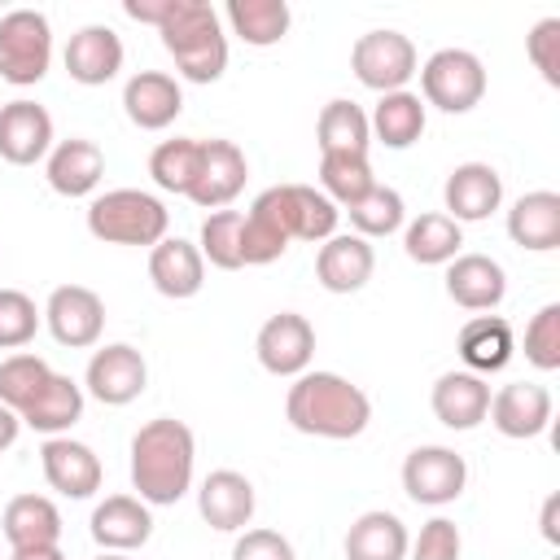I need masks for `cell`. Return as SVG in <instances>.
Masks as SVG:
<instances>
[{
	"label": "cell",
	"instance_id": "cell-33",
	"mask_svg": "<svg viewBox=\"0 0 560 560\" xmlns=\"http://www.w3.org/2000/svg\"><path fill=\"white\" fill-rule=\"evenodd\" d=\"M459 245H464V228L442 210H424L411 223H402V249L420 267H446L451 258H459Z\"/></svg>",
	"mask_w": 560,
	"mask_h": 560
},
{
	"label": "cell",
	"instance_id": "cell-25",
	"mask_svg": "<svg viewBox=\"0 0 560 560\" xmlns=\"http://www.w3.org/2000/svg\"><path fill=\"white\" fill-rule=\"evenodd\" d=\"M149 280L162 298L171 302H188L201 293L206 284V258L197 249V241H184V236H162L153 249H149Z\"/></svg>",
	"mask_w": 560,
	"mask_h": 560
},
{
	"label": "cell",
	"instance_id": "cell-29",
	"mask_svg": "<svg viewBox=\"0 0 560 560\" xmlns=\"http://www.w3.org/2000/svg\"><path fill=\"white\" fill-rule=\"evenodd\" d=\"M459 359H464V372L472 376H490V372H503L512 363V324L503 315H472L464 328H459Z\"/></svg>",
	"mask_w": 560,
	"mask_h": 560
},
{
	"label": "cell",
	"instance_id": "cell-43",
	"mask_svg": "<svg viewBox=\"0 0 560 560\" xmlns=\"http://www.w3.org/2000/svg\"><path fill=\"white\" fill-rule=\"evenodd\" d=\"M525 359L538 372H556L560 368V302H547L529 315L525 324Z\"/></svg>",
	"mask_w": 560,
	"mask_h": 560
},
{
	"label": "cell",
	"instance_id": "cell-50",
	"mask_svg": "<svg viewBox=\"0 0 560 560\" xmlns=\"http://www.w3.org/2000/svg\"><path fill=\"white\" fill-rule=\"evenodd\" d=\"M9 560H66V551H61V542L57 547H18V551H9Z\"/></svg>",
	"mask_w": 560,
	"mask_h": 560
},
{
	"label": "cell",
	"instance_id": "cell-37",
	"mask_svg": "<svg viewBox=\"0 0 560 560\" xmlns=\"http://www.w3.org/2000/svg\"><path fill=\"white\" fill-rule=\"evenodd\" d=\"M197 162H201V140L175 136V140H162L149 153V175H153V184L162 192L188 197L192 192V179H197Z\"/></svg>",
	"mask_w": 560,
	"mask_h": 560
},
{
	"label": "cell",
	"instance_id": "cell-5",
	"mask_svg": "<svg viewBox=\"0 0 560 560\" xmlns=\"http://www.w3.org/2000/svg\"><path fill=\"white\" fill-rule=\"evenodd\" d=\"M420 101L442 114H468L486 96V66L468 48H438L420 70Z\"/></svg>",
	"mask_w": 560,
	"mask_h": 560
},
{
	"label": "cell",
	"instance_id": "cell-35",
	"mask_svg": "<svg viewBox=\"0 0 560 560\" xmlns=\"http://www.w3.org/2000/svg\"><path fill=\"white\" fill-rule=\"evenodd\" d=\"M315 140H319V153H368L372 127H368L363 105H354V101H346V96H332V101L319 109Z\"/></svg>",
	"mask_w": 560,
	"mask_h": 560
},
{
	"label": "cell",
	"instance_id": "cell-32",
	"mask_svg": "<svg viewBox=\"0 0 560 560\" xmlns=\"http://www.w3.org/2000/svg\"><path fill=\"white\" fill-rule=\"evenodd\" d=\"M429 105L416 96V92H385L381 101H376V109L368 114V127H372V140H381L385 149H411L420 136H424V122H429V114H424Z\"/></svg>",
	"mask_w": 560,
	"mask_h": 560
},
{
	"label": "cell",
	"instance_id": "cell-8",
	"mask_svg": "<svg viewBox=\"0 0 560 560\" xmlns=\"http://www.w3.org/2000/svg\"><path fill=\"white\" fill-rule=\"evenodd\" d=\"M149 385V363L131 341H109L92 350L88 372H83V394H92L105 407H127L144 394Z\"/></svg>",
	"mask_w": 560,
	"mask_h": 560
},
{
	"label": "cell",
	"instance_id": "cell-9",
	"mask_svg": "<svg viewBox=\"0 0 560 560\" xmlns=\"http://www.w3.org/2000/svg\"><path fill=\"white\" fill-rule=\"evenodd\" d=\"M464 486H468V464L451 446H416L402 459V490L411 503L446 508L464 494Z\"/></svg>",
	"mask_w": 560,
	"mask_h": 560
},
{
	"label": "cell",
	"instance_id": "cell-1",
	"mask_svg": "<svg viewBox=\"0 0 560 560\" xmlns=\"http://www.w3.org/2000/svg\"><path fill=\"white\" fill-rule=\"evenodd\" d=\"M197 472V438L184 420L158 416L131 438V486L149 508H171L192 490Z\"/></svg>",
	"mask_w": 560,
	"mask_h": 560
},
{
	"label": "cell",
	"instance_id": "cell-20",
	"mask_svg": "<svg viewBox=\"0 0 560 560\" xmlns=\"http://www.w3.org/2000/svg\"><path fill=\"white\" fill-rule=\"evenodd\" d=\"M446 298L459 311L486 315L508 298V271L490 254H459L446 262Z\"/></svg>",
	"mask_w": 560,
	"mask_h": 560
},
{
	"label": "cell",
	"instance_id": "cell-24",
	"mask_svg": "<svg viewBox=\"0 0 560 560\" xmlns=\"http://www.w3.org/2000/svg\"><path fill=\"white\" fill-rule=\"evenodd\" d=\"M372 271H376V249L354 232L328 236L315 254V280L328 293H359L372 280Z\"/></svg>",
	"mask_w": 560,
	"mask_h": 560
},
{
	"label": "cell",
	"instance_id": "cell-22",
	"mask_svg": "<svg viewBox=\"0 0 560 560\" xmlns=\"http://www.w3.org/2000/svg\"><path fill=\"white\" fill-rule=\"evenodd\" d=\"M88 529H92V542L101 551L127 556V551H136V547H144L153 538V512L136 494H109V499H101L92 508Z\"/></svg>",
	"mask_w": 560,
	"mask_h": 560
},
{
	"label": "cell",
	"instance_id": "cell-6",
	"mask_svg": "<svg viewBox=\"0 0 560 560\" xmlns=\"http://www.w3.org/2000/svg\"><path fill=\"white\" fill-rule=\"evenodd\" d=\"M52 66V26L39 9H9L0 18V79L35 88Z\"/></svg>",
	"mask_w": 560,
	"mask_h": 560
},
{
	"label": "cell",
	"instance_id": "cell-11",
	"mask_svg": "<svg viewBox=\"0 0 560 560\" xmlns=\"http://www.w3.org/2000/svg\"><path fill=\"white\" fill-rule=\"evenodd\" d=\"M289 241H293L289 188L276 184V188L258 192L241 219V258H245V267H267L289 249Z\"/></svg>",
	"mask_w": 560,
	"mask_h": 560
},
{
	"label": "cell",
	"instance_id": "cell-34",
	"mask_svg": "<svg viewBox=\"0 0 560 560\" xmlns=\"http://www.w3.org/2000/svg\"><path fill=\"white\" fill-rule=\"evenodd\" d=\"M223 18H228L232 35L249 48H271L293 26V9L284 0H228Z\"/></svg>",
	"mask_w": 560,
	"mask_h": 560
},
{
	"label": "cell",
	"instance_id": "cell-40",
	"mask_svg": "<svg viewBox=\"0 0 560 560\" xmlns=\"http://www.w3.org/2000/svg\"><path fill=\"white\" fill-rule=\"evenodd\" d=\"M48 381H52L48 359H39V354H31V350H18V354H9V359L0 363V402L22 416V411L39 398V389H44Z\"/></svg>",
	"mask_w": 560,
	"mask_h": 560
},
{
	"label": "cell",
	"instance_id": "cell-46",
	"mask_svg": "<svg viewBox=\"0 0 560 560\" xmlns=\"http://www.w3.org/2000/svg\"><path fill=\"white\" fill-rule=\"evenodd\" d=\"M232 560H298V556L280 529H241V538L232 542Z\"/></svg>",
	"mask_w": 560,
	"mask_h": 560
},
{
	"label": "cell",
	"instance_id": "cell-23",
	"mask_svg": "<svg viewBox=\"0 0 560 560\" xmlns=\"http://www.w3.org/2000/svg\"><path fill=\"white\" fill-rule=\"evenodd\" d=\"M44 179L57 197H92L96 184L105 179V153L96 140L88 136H70V140H57L52 153L44 158Z\"/></svg>",
	"mask_w": 560,
	"mask_h": 560
},
{
	"label": "cell",
	"instance_id": "cell-41",
	"mask_svg": "<svg viewBox=\"0 0 560 560\" xmlns=\"http://www.w3.org/2000/svg\"><path fill=\"white\" fill-rule=\"evenodd\" d=\"M241 210H210L201 219V236H197V249L210 267L219 271H241L245 258H241Z\"/></svg>",
	"mask_w": 560,
	"mask_h": 560
},
{
	"label": "cell",
	"instance_id": "cell-49",
	"mask_svg": "<svg viewBox=\"0 0 560 560\" xmlns=\"http://www.w3.org/2000/svg\"><path fill=\"white\" fill-rule=\"evenodd\" d=\"M556 512H560V494H547V503H542V538H547V542H560Z\"/></svg>",
	"mask_w": 560,
	"mask_h": 560
},
{
	"label": "cell",
	"instance_id": "cell-31",
	"mask_svg": "<svg viewBox=\"0 0 560 560\" xmlns=\"http://www.w3.org/2000/svg\"><path fill=\"white\" fill-rule=\"evenodd\" d=\"M26 429L44 433V438H61L83 420V385L70 381L66 372H52V381L39 389V398L18 416Z\"/></svg>",
	"mask_w": 560,
	"mask_h": 560
},
{
	"label": "cell",
	"instance_id": "cell-4",
	"mask_svg": "<svg viewBox=\"0 0 560 560\" xmlns=\"http://www.w3.org/2000/svg\"><path fill=\"white\" fill-rule=\"evenodd\" d=\"M171 228L166 206L144 188H109L88 201V232L105 245H158Z\"/></svg>",
	"mask_w": 560,
	"mask_h": 560
},
{
	"label": "cell",
	"instance_id": "cell-7",
	"mask_svg": "<svg viewBox=\"0 0 560 560\" xmlns=\"http://www.w3.org/2000/svg\"><path fill=\"white\" fill-rule=\"evenodd\" d=\"M350 70H354V79L363 88L385 96V92H402L411 83V74L420 70V52H416V44L402 31L385 26V31H368V35L354 39Z\"/></svg>",
	"mask_w": 560,
	"mask_h": 560
},
{
	"label": "cell",
	"instance_id": "cell-48",
	"mask_svg": "<svg viewBox=\"0 0 560 560\" xmlns=\"http://www.w3.org/2000/svg\"><path fill=\"white\" fill-rule=\"evenodd\" d=\"M18 433H22V420H18V411H9L4 402H0V455L18 442Z\"/></svg>",
	"mask_w": 560,
	"mask_h": 560
},
{
	"label": "cell",
	"instance_id": "cell-15",
	"mask_svg": "<svg viewBox=\"0 0 560 560\" xmlns=\"http://www.w3.org/2000/svg\"><path fill=\"white\" fill-rule=\"evenodd\" d=\"M249 179V162L232 140H201V162L188 201L201 210H228Z\"/></svg>",
	"mask_w": 560,
	"mask_h": 560
},
{
	"label": "cell",
	"instance_id": "cell-16",
	"mask_svg": "<svg viewBox=\"0 0 560 560\" xmlns=\"http://www.w3.org/2000/svg\"><path fill=\"white\" fill-rule=\"evenodd\" d=\"M442 214L464 223H481L503 206V175L490 162H459L451 166L446 184H442Z\"/></svg>",
	"mask_w": 560,
	"mask_h": 560
},
{
	"label": "cell",
	"instance_id": "cell-44",
	"mask_svg": "<svg viewBox=\"0 0 560 560\" xmlns=\"http://www.w3.org/2000/svg\"><path fill=\"white\" fill-rule=\"evenodd\" d=\"M525 57L542 74L547 88H560V18H542L525 35Z\"/></svg>",
	"mask_w": 560,
	"mask_h": 560
},
{
	"label": "cell",
	"instance_id": "cell-45",
	"mask_svg": "<svg viewBox=\"0 0 560 560\" xmlns=\"http://www.w3.org/2000/svg\"><path fill=\"white\" fill-rule=\"evenodd\" d=\"M459 551H464L459 525L446 521V516H433V521H424L420 534L411 538L407 560H459Z\"/></svg>",
	"mask_w": 560,
	"mask_h": 560
},
{
	"label": "cell",
	"instance_id": "cell-38",
	"mask_svg": "<svg viewBox=\"0 0 560 560\" xmlns=\"http://www.w3.org/2000/svg\"><path fill=\"white\" fill-rule=\"evenodd\" d=\"M289 188V219H293V241H311L324 245L328 236H337L341 210L311 184H284Z\"/></svg>",
	"mask_w": 560,
	"mask_h": 560
},
{
	"label": "cell",
	"instance_id": "cell-10",
	"mask_svg": "<svg viewBox=\"0 0 560 560\" xmlns=\"http://www.w3.org/2000/svg\"><path fill=\"white\" fill-rule=\"evenodd\" d=\"M44 324L57 346L66 350H88L105 332V302L88 284H57L44 302Z\"/></svg>",
	"mask_w": 560,
	"mask_h": 560
},
{
	"label": "cell",
	"instance_id": "cell-17",
	"mask_svg": "<svg viewBox=\"0 0 560 560\" xmlns=\"http://www.w3.org/2000/svg\"><path fill=\"white\" fill-rule=\"evenodd\" d=\"M122 57H127V48H122L118 31L105 26V22H88V26H79V31L70 35L66 52H61L66 74H70L74 83H83V88H105L109 79H118Z\"/></svg>",
	"mask_w": 560,
	"mask_h": 560
},
{
	"label": "cell",
	"instance_id": "cell-51",
	"mask_svg": "<svg viewBox=\"0 0 560 560\" xmlns=\"http://www.w3.org/2000/svg\"><path fill=\"white\" fill-rule=\"evenodd\" d=\"M96 560H131V556H118V551H105V556H96Z\"/></svg>",
	"mask_w": 560,
	"mask_h": 560
},
{
	"label": "cell",
	"instance_id": "cell-2",
	"mask_svg": "<svg viewBox=\"0 0 560 560\" xmlns=\"http://www.w3.org/2000/svg\"><path fill=\"white\" fill-rule=\"evenodd\" d=\"M284 420L306 438L350 442L372 424V398L341 372H302L284 394Z\"/></svg>",
	"mask_w": 560,
	"mask_h": 560
},
{
	"label": "cell",
	"instance_id": "cell-26",
	"mask_svg": "<svg viewBox=\"0 0 560 560\" xmlns=\"http://www.w3.org/2000/svg\"><path fill=\"white\" fill-rule=\"evenodd\" d=\"M429 407H433L438 424H446L455 433H468L490 411V385H486V376H472V372H442L433 381Z\"/></svg>",
	"mask_w": 560,
	"mask_h": 560
},
{
	"label": "cell",
	"instance_id": "cell-27",
	"mask_svg": "<svg viewBox=\"0 0 560 560\" xmlns=\"http://www.w3.org/2000/svg\"><path fill=\"white\" fill-rule=\"evenodd\" d=\"M508 236L529 254H551L560 245V192L551 188L521 192L508 210Z\"/></svg>",
	"mask_w": 560,
	"mask_h": 560
},
{
	"label": "cell",
	"instance_id": "cell-21",
	"mask_svg": "<svg viewBox=\"0 0 560 560\" xmlns=\"http://www.w3.org/2000/svg\"><path fill=\"white\" fill-rule=\"evenodd\" d=\"M486 420H490L503 438H512V442L538 438V433H547V424H551V394H547V385H538V381H512V385H503L499 394H490Z\"/></svg>",
	"mask_w": 560,
	"mask_h": 560
},
{
	"label": "cell",
	"instance_id": "cell-30",
	"mask_svg": "<svg viewBox=\"0 0 560 560\" xmlns=\"http://www.w3.org/2000/svg\"><path fill=\"white\" fill-rule=\"evenodd\" d=\"M407 547H411L407 525L385 508L359 512L346 529V560H407Z\"/></svg>",
	"mask_w": 560,
	"mask_h": 560
},
{
	"label": "cell",
	"instance_id": "cell-13",
	"mask_svg": "<svg viewBox=\"0 0 560 560\" xmlns=\"http://www.w3.org/2000/svg\"><path fill=\"white\" fill-rule=\"evenodd\" d=\"M52 114L39 101H4L0 105V158L9 166H35L52 153Z\"/></svg>",
	"mask_w": 560,
	"mask_h": 560
},
{
	"label": "cell",
	"instance_id": "cell-14",
	"mask_svg": "<svg viewBox=\"0 0 560 560\" xmlns=\"http://www.w3.org/2000/svg\"><path fill=\"white\" fill-rule=\"evenodd\" d=\"M39 468H44V481L66 494V499H92L105 481V468H101V455L88 446V442H74L70 433L61 438H44L39 446Z\"/></svg>",
	"mask_w": 560,
	"mask_h": 560
},
{
	"label": "cell",
	"instance_id": "cell-39",
	"mask_svg": "<svg viewBox=\"0 0 560 560\" xmlns=\"http://www.w3.org/2000/svg\"><path fill=\"white\" fill-rule=\"evenodd\" d=\"M346 214H350L354 236L376 241V236H394V232L407 223V201H402V192H398V188L376 184V188H372L363 201H354Z\"/></svg>",
	"mask_w": 560,
	"mask_h": 560
},
{
	"label": "cell",
	"instance_id": "cell-28",
	"mask_svg": "<svg viewBox=\"0 0 560 560\" xmlns=\"http://www.w3.org/2000/svg\"><path fill=\"white\" fill-rule=\"evenodd\" d=\"M0 534L9 551L18 547H57L61 542V512L48 494H13L0 512Z\"/></svg>",
	"mask_w": 560,
	"mask_h": 560
},
{
	"label": "cell",
	"instance_id": "cell-47",
	"mask_svg": "<svg viewBox=\"0 0 560 560\" xmlns=\"http://www.w3.org/2000/svg\"><path fill=\"white\" fill-rule=\"evenodd\" d=\"M171 9H175V0H122V13L131 18V22H144V26H162L166 18H171Z\"/></svg>",
	"mask_w": 560,
	"mask_h": 560
},
{
	"label": "cell",
	"instance_id": "cell-19",
	"mask_svg": "<svg viewBox=\"0 0 560 560\" xmlns=\"http://www.w3.org/2000/svg\"><path fill=\"white\" fill-rule=\"evenodd\" d=\"M254 508H258L254 481L245 472H236V468H214L197 486V512L219 534H241L254 521Z\"/></svg>",
	"mask_w": 560,
	"mask_h": 560
},
{
	"label": "cell",
	"instance_id": "cell-18",
	"mask_svg": "<svg viewBox=\"0 0 560 560\" xmlns=\"http://www.w3.org/2000/svg\"><path fill=\"white\" fill-rule=\"evenodd\" d=\"M122 114L140 131H166L184 114V88L166 70H140L122 83Z\"/></svg>",
	"mask_w": 560,
	"mask_h": 560
},
{
	"label": "cell",
	"instance_id": "cell-42",
	"mask_svg": "<svg viewBox=\"0 0 560 560\" xmlns=\"http://www.w3.org/2000/svg\"><path fill=\"white\" fill-rule=\"evenodd\" d=\"M44 311L22 289H0V350H22L35 341Z\"/></svg>",
	"mask_w": 560,
	"mask_h": 560
},
{
	"label": "cell",
	"instance_id": "cell-36",
	"mask_svg": "<svg viewBox=\"0 0 560 560\" xmlns=\"http://www.w3.org/2000/svg\"><path fill=\"white\" fill-rule=\"evenodd\" d=\"M372 188H376V175H372L368 153H319V192L337 210H350Z\"/></svg>",
	"mask_w": 560,
	"mask_h": 560
},
{
	"label": "cell",
	"instance_id": "cell-12",
	"mask_svg": "<svg viewBox=\"0 0 560 560\" xmlns=\"http://www.w3.org/2000/svg\"><path fill=\"white\" fill-rule=\"evenodd\" d=\"M254 354L262 363V372L271 376H302L311 372V359H315V324L298 311H280L271 315L258 337H254Z\"/></svg>",
	"mask_w": 560,
	"mask_h": 560
},
{
	"label": "cell",
	"instance_id": "cell-3",
	"mask_svg": "<svg viewBox=\"0 0 560 560\" xmlns=\"http://www.w3.org/2000/svg\"><path fill=\"white\" fill-rule=\"evenodd\" d=\"M162 48L188 83H219L228 70V35L219 9L206 0H175L171 18L158 26Z\"/></svg>",
	"mask_w": 560,
	"mask_h": 560
}]
</instances>
